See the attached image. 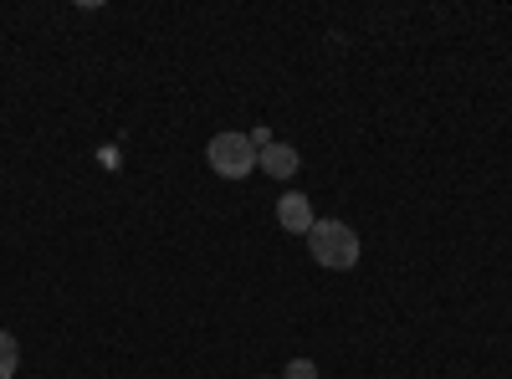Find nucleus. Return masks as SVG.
I'll use <instances>...</instances> for the list:
<instances>
[{
  "mask_svg": "<svg viewBox=\"0 0 512 379\" xmlns=\"http://www.w3.org/2000/svg\"><path fill=\"white\" fill-rule=\"evenodd\" d=\"M308 251H313V262L328 267V272H349L359 267V231L344 226V221H313L308 231Z\"/></svg>",
  "mask_w": 512,
  "mask_h": 379,
  "instance_id": "1",
  "label": "nucleus"
},
{
  "mask_svg": "<svg viewBox=\"0 0 512 379\" xmlns=\"http://www.w3.org/2000/svg\"><path fill=\"white\" fill-rule=\"evenodd\" d=\"M205 159H210V170H216L221 180H246L256 170V144L246 134H216L205 144Z\"/></svg>",
  "mask_w": 512,
  "mask_h": 379,
  "instance_id": "2",
  "label": "nucleus"
},
{
  "mask_svg": "<svg viewBox=\"0 0 512 379\" xmlns=\"http://www.w3.org/2000/svg\"><path fill=\"white\" fill-rule=\"evenodd\" d=\"M313 221H318V216H313V200H308V195H297V190H292V195H282V200H277V226H282V231L308 236V231H313Z\"/></svg>",
  "mask_w": 512,
  "mask_h": 379,
  "instance_id": "3",
  "label": "nucleus"
},
{
  "mask_svg": "<svg viewBox=\"0 0 512 379\" xmlns=\"http://www.w3.org/2000/svg\"><path fill=\"white\" fill-rule=\"evenodd\" d=\"M256 164H262V170H267L272 180H292L303 159H297V149H292V144H277V139H272L262 154H256Z\"/></svg>",
  "mask_w": 512,
  "mask_h": 379,
  "instance_id": "4",
  "label": "nucleus"
},
{
  "mask_svg": "<svg viewBox=\"0 0 512 379\" xmlns=\"http://www.w3.org/2000/svg\"><path fill=\"white\" fill-rule=\"evenodd\" d=\"M16 369H21V349H16L11 333H0V379H11Z\"/></svg>",
  "mask_w": 512,
  "mask_h": 379,
  "instance_id": "5",
  "label": "nucleus"
},
{
  "mask_svg": "<svg viewBox=\"0 0 512 379\" xmlns=\"http://www.w3.org/2000/svg\"><path fill=\"white\" fill-rule=\"evenodd\" d=\"M282 379H318V364H313V359H292Z\"/></svg>",
  "mask_w": 512,
  "mask_h": 379,
  "instance_id": "6",
  "label": "nucleus"
},
{
  "mask_svg": "<svg viewBox=\"0 0 512 379\" xmlns=\"http://www.w3.org/2000/svg\"><path fill=\"white\" fill-rule=\"evenodd\" d=\"M246 139H251V144H256V154H262V149H267V144H272V129H262V123H256V129H251V134H246Z\"/></svg>",
  "mask_w": 512,
  "mask_h": 379,
  "instance_id": "7",
  "label": "nucleus"
}]
</instances>
